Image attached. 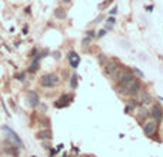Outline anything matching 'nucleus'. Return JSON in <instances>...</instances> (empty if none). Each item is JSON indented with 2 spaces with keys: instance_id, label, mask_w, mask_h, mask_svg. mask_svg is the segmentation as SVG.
I'll return each instance as SVG.
<instances>
[{
  "instance_id": "nucleus-1",
  "label": "nucleus",
  "mask_w": 163,
  "mask_h": 157,
  "mask_svg": "<svg viewBox=\"0 0 163 157\" xmlns=\"http://www.w3.org/2000/svg\"><path fill=\"white\" fill-rule=\"evenodd\" d=\"M142 127V132L143 134L147 137V139H152V140H156L157 143L163 140L162 136H160V127L159 124H156V121H153L152 119L146 120L145 123L140 126Z\"/></svg>"
},
{
  "instance_id": "nucleus-2",
  "label": "nucleus",
  "mask_w": 163,
  "mask_h": 157,
  "mask_svg": "<svg viewBox=\"0 0 163 157\" xmlns=\"http://www.w3.org/2000/svg\"><path fill=\"white\" fill-rule=\"evenodd\" d=\"M60 82H62V78L56 73H46L40 77V86L45 89H53V87L59 86Z\"/></svg>"
},
{
  "instance_id": "nucleus-3",
  "label": "nucleus",
  "mask_w": 163,
  "mask_h": 157,
  "mask_svg": "<svg viewBox=\"0 0 163 157\" xmlns=\"http://www.w3.org/2000/svg\"><path fill=\"white\" fill-rule=\"evenodd\" d=\"M149 110H150V119L153 121H156V124H159L160 127V124L163 121V104L159 103V101H155L149 107Z\"/></svg>"
},
{
  "instance_id": "nucleus-4",
  "label": "nucleus",
  "mask_w": 163,
  "mask_h": 157,
  "mask_svg": "<svg viewBox=\"0 0 163 157\" xmlns=\"http://www.w3.org/2000/svg\"><path fill=\"white\" fill-rule=\"evenodd\" d=\"M133 117H134V120H136V121L142 126L146 120L150 119V110H149V107H147V106L139 104V107L136 109V110H134V113H133Z\"/></svg>"
},
{
  "instance_id": "nucleus-5",
  "label": "nucleus",
  "mask_w": 163,
  "mask_h": 157,
  "mask_svg": "<svg viewBox=\"0 0 163 157\" xmlns=\"http://www.w3.org/2000/svg\"><path fill=\"white\" fill-rule=\"evenodd\" d=\"M122 66H123V63L120 62V59H117V57H110V59H109V62H107V64L103 67V73H105V76L110 77V76H112L114 71L119 70Z\"/></svg>"
},
{
  "instance_id": "nucleus-6",
  "label": "nucleus",
  "mask_w": 163,
  "mask_h": 157,
  "mask_svg": "<svg viewBox=\"0 0 163 157\" xmlns=\"http://www.w3.org/2000/svg\"><path fill=\"white\" fill-rule=\"evenodd\" d=\"M138 100H139V103L140 104L147 106V107H150L152 104L156 101V99L153 97V94H152V91L149 90V87H143L142 91H140L139 96H138Z\"/></svg>"
},
{
  "instance_id": "nucleus-7",
  "label": "nucleus",
  "mask_w": 163,
  "mask_h": 157,
  "mask_svg": "<svg viewBox=\"0 0 163 157\" xmlns=\"http://www.w3.org/2000/svg\"><path fill=\"white\" fill-rule=\"evenodd\" d=\"M73 100H75V94H72V93H64V94H62L56 101H54V107L64 109V107H67V106H70Z\"/></svg>"
},
{
  "instance_id": "nucleus-8",
  "label": "nucleus",
  "mask_w": 163,
  "mask_h": 157,
  "mask_svg": "<svg viewBox=\"0 0 163 157\" xmlns=\"http://www.w3.org/2000/svg\"><path fill=\"white\" fill-rule=\"evenodd\" d=\"M134 80H138V77L133 75V71L130 70V67H126V70L123 71V75H122V77L117 80L116 83H120V84H123V86L129 87L132 83L134 82Z\"/></svg>"
},
{
  "instance_id": "nucleus-9",
  "label": "nucleus",
  "mask_w": 163,
  "mask_h": 157,
  "mask_svg": "<svg viewBox=\"0 0 163 157\" xmlns=\"http://www.w3.org/2000/svg\"><path fill=\"white\" fill-rule=\"evenodd\" d=\"M143 87H145L143 86V80H140V78L134 80V82L127 87V97H138Z\"/></svg>"
},
{
  "instance_id": "nucleus-10",
  "label": "nucleus",
  "mask_w": 163,
  "mask_h": 157,
  "mask_svg": "<svg viewBox=\"0 0 163 157\" xmlns=\"http://www.w3.org/2000/svg\"><path fill=\"white\" fill-rule=\"evenodd\" d=\"M139 100L138 97H126V103H125V114H132L133 116L134 110L139 107Z\"/></svg>"
},
{
  "instance_id": "nucleus-11",
  "label": "nucleus",
  "mask_w": 163,
  "mask_h": 157,
  "mask_svg": "<svg viewBox=\"0 0 163 157\" xmlns=\"http://www.w3.org/2000/svg\"><path fill=\"white\" fill-rule=\"evenodd\" d=\"M3 130L7 133L9 139H12L13 143L17 146V149H25V144H23V141H21L20 137L17 136V133L14 132V130H12V128L9 127V126H3Z\"/></svg>"
},
{
  "instance_id": "nucleus-12",
  "label": "nucleus",
  "mask_w": 163,
  "mask_h": 157,
  "mask_svg": "<svg viewBox=\"0 0 163 157\" xmlns=\"http://www.w3.org/2000/svg\"><path fill=\"white\" fill-rule=\"evenodd\" d=\"M67 62H69V66H70L73 70H76L80 64V56L76 53L75 50H70V52L67 53Z\"/></svg>"
},
{
  "instance_id": "nucleus-13",
  "label": "nucleus",
  "mask_w": 163,
  "mask_h": 157,
  "mask_svg": "<svg viewBox=\"0 0 163 157\" xmlns=\"http://www.w3.org/2000/svg\"><path fill=\"white\" fill-rule=\"evenodd\" d=\"M27 101H29V106L30 107H39V104H40V97H39V94L36 93V91L30 90L27 91Z\"/></svg>"
},
{
  "instance_id": "nucleus-14",
  "label": "nucleus",
  "mask_w": 163,
  "mask_h": 157,
  "mask_svg": "<svg viewBox=\"0 0 163 157\" xmlns=\"http://www.w3.org/2000/svg\"><path fill=\"white\" fill-rule=\"evenodd\" d=\"M36 137H37L39 140H42V141H50L52 137H53V134H52V130H50V128H45V130H40V132H37Z\"/></svg>"
},
{
  "instance_id": "nucleus-15",
  "label": "nucleus",
  "mask_w": 163,
  "mask_h": 157,
  "mask_svg": "<svg viewBox=\"0 0 163 157\" xmlns=\"http://www.w3.org/2000/svg\"><path fill=\"white\" fill-rule=\"evenodd\" d=\"M113 90L120 97H127V87L120 84V83H113Z\"/></svg>"
},
{
  "instance_id": "nucleus-16",
  "label": "nucleus",
  "mask_w": 163,
  "mask_h": 157,
  "mask_svg": "<svg viewBox=\"0 0 163 157\" xmlns=\"http://www.w3.org/2000/svg\"><path fill=\"white\" fill-rule=\"evenodd\" d=\"M53 16H54V19H57V20H66V17H67L66 9L62 7V6L56 7L54 9V12H53Z\"/></svg>"
},
{
  "instance_id": "nucleus-17",
  "label": "nucleus",
  "mask_w": 163,
  "mask_h": 157,
  "mask_svg": "<svg viewBox=\"0 0 163 157\" xmlns=\"http://www.w3.org/2000/svg\"><path fill=\"white\" fill-rule=\"evenodd\" d=\"M96 59H97V63H99V66L103 69V67L107 64V62H109V56L106 53H103V52H97L96 53Z\"/></svg>"
},
{
  "instance_id": "nucleus-18",
  "label": "nucleus",
  "mask_w": 163,
  "mask_h": 157,
  "mask_svg": "<svg viewBox=\"0 0 163 157\" xmlns=\"http://www.w3.org/2000/svg\"><path fill=\"white\" fill-rule=\"evenodd\" d=\"M69 84H70L72 90H76V89L79 87V76L76 75V73H73V75L70 76V78H69Z\"/></svg>"
},
{
  "instance_id": "nucleus-19",
  "label": "nucleus",
  "mask_w": 163,
  "mask_h": 157,
  "mask_svg": "<svg viewBox=\"0 0 163 157\" xmlns=\"http://www.w3.org/2000/svg\"><path fill=\"white\" fill-rule=\"evenodd\" d=\"M130 70L133 71V75L136 76V77H138V78H140V80H143V78H145V75H143V71H142V70H139L138 67L132 66V67H130Z\"/></svg>"
},
{
  "instance_id": "nucleus-20",
  "label": "nucleus",
  "mask_w": 163,
  "mask_h": 157,
  "mask_svg": "<svg viewBox=\"0 0 163 157\" xmlns=\"http://www.w3.org/2000/svg\"><path fill=\"white\" fill-rule=\"evenodd\" d=\"M92 41H93V39L87 37V36H84L83 40H82V47H83V50H84V49H87L89 46L92 44Z\"/></svg>"
},
{
  "instance_id": "nucleus-21",
  "label": "nucleus",
  "mask_w": 163,
  "mask_h": 157,
  "mask_svg": "<svg viewBox=\"0 0 163 157\" xmlns=\"http://www.w3.org/2000/svg\"><path fill=\"white\" fill-rule=\"evenodd\" d=\"M106 17H107V16H106V13H100V14H99V16H97L96 19H95V20L92 21V23H93V25H97V23H102V21H103V20H106Z\"/></svg>"
},
{
  "instance_id": "nucleus-22",
  "label": "nucleus",
  "mask_w": 163,
  "mask_h": 157,
  "mask_svg": "<svg viewBox=\"0 0 163 157\" xmlns=\"http://www.w3.org/2000/svg\"><path fill=\"white\" fill-rule=\"evenodd\" d=\"M84 36H87V37H90V39H96V30H93V29H89V30H86L84 32Z\"/></svg>"
},
{
  "instance_id": "nucleus-23",
  "label": "nucleus",
  "mask_w": 163,
  "mask_h": 157,
  "mask_svg": "<svg viewBox=\"0 0 163 157\" xmlns=\"http://www.w3.org/2000/svg\"><path fill=\"white\" fill-rule=\"evenodd\" d=\"M107 34V30L103 27V29H100V30H97L96 32V39H103Z\"/></svg>"
},
{
  "instance_id": "nucleus-24",
  "label": "nucleus",
  "mask_w": 163,
  "mask_h": 157,
  "mask_svg": "<svg viewBox=\"0 0 163 157\" xmlns=\"http://www.w3.org/2000/svg\"><path fill=\"white\" fill-rule=\"evenodd\" d=\"M106 23H107V25L114 26L117 23V20H116V17H114V16H107V17H106Z\"/></svg>"
},
{
  "instance_id": "nucleus-25",
  "label": "nucleus",
  "mask_w": 163,
  "mask_h": 157,
  "mask_svg": "<svg viewBox=\"0 0 163 157\" xmlns=\"http://www.w3.org/2000/svg\"><path fill=\"white\" fill-rule=\"evenodd\" d=\"M117 13H119V9H117V6H113V7L107 12V16H114V17H116Z\"/></svg>"
},
{
  "instance_id": "nucleus-26",
  "label": "nucleus",
  "mask_w": 163,
  "mask_h": 157,
  "mask_svg": "<svg viewBox=\"0 0 163 157\" xmlns=\"http://www.w3.org/2000/svg\"><path fill=\"white\" fill-rule=\"evenodd\" d=\"M113 2H114V0H105V2H103V3L100 4V9H102V10H105V9L107 7V6H110V4H112Z\"/></svg>"
},
{
  "instance_id": "nucleus-27",
  "label": "nucleus",
  "mask_w": 163,
  "mask_h": 157,
  "mask_svg": "<svg viewBox=\"0 0 163 157\" xmlns=\"http://www.w3.org/2000/svg\"><path fill=\"white\" fill-rule=\"evenodd\" d=\"M16 80H19V82H25L26 75H25V73H19V75H16Z\"/></svg>"
},
{
  "instance_id": "nucleus-28",
  "label": "nucleus",
  "mask_w": 163,
  "mask_h": 157,
  "mask_svg": "<svg viewBox=\"0 0 163 157\" xmlns=\"http://www.w3.org/2000/svg\"><path fill=\"white\" fill-rule=\"evenodd\" d=\"M53 57H54V60H60V59H62V53H60V52H59V50H56V52H53Z\"/></svg>"
},
{
  "instance_id": "nucleus-29",
  "label": "nucleus",
  "mask_w": 163,
  "mask_h": 157,
  "mask_svg": "<svg viewBox=\"0 0 163 157\" xmlns=\"http://www.w3.org/2000/svg\"><path fill=\"white\" fill-rule=\"evenodd\" d=\"M105 29L107 30V33H109V32H112V30L114 29V26H112V25H107V23H105Z\"/></svg>"
},
{
  "instance_id": "nucleus-30",
  "label": "nucleus",
  "mask_w": 163,
  "mask_h": 157,
  "mask_svg": "<svg viewBox=\"0 0 163 157\" xmlns=\"http://www.w3.org/2000/svg\"><path fill=\"white\" fill-rule=\"evenodd\" d=\"M153 10H155V6H153V4H150V6H146V12L152 13Z\"/></svg>"
},
{
  "instance_id": "nucleus-31",
  "label": "nucleus",
  "mask_w": 163,
  "mask_h": 157,
  "mask_svg": "<svg viewBox=\"0 0 163 157\" xmlns=\"http://www.w3.org/2000/svg\"><path fill=\"white\" fill-rule=\"evenodd\" d=\"M72 151H73V153H75L76 156L79 154V149H77V147H73V149H72Z\"/></svg>"
},
{
  "instance_id": "nucleus-32",
  "label": "nucleus",
  "mask_w": 163,
  "mask_h": 157,
  "mask_svg": "<svg viewBox=\"0 0 163 157\" xmlns=\"http://www.w3.org/2000/svg\"><path fill=\"white\" fill-rule=\"evenodd\" d=\"M72 2H73V0H62V3H63V4H70Z\"/></svg>"
},
{
  "instance_id": "nucleus-33",
  "label": "nucleus",
  "mask_w": 163,
  "mask_h": 157,
  "mask_svg": "<svg viewBox=\"0 0 163 157\" xmlns=\"http://www.w3.org/2000/svg\"><path fill=\"white\" fill-rule=\"evenodd\" d=\"M156 100H159V103H163V96H157Z\"/></svg>"
},
{
  "instance_id": "nucleus-34",
  "label": "nucleus",
  "mask_w": 163,
  "mask_h": 157,
  "mask_svg": "<svg viewBox=\"0 0 163 157\" xmlns=\"http://www.w3.org/2000/svg\"><path fill=\"white\" fill-rule=\"evenodd\" d=\"M80 157H96L95 154H82Z\"/></svg>"
},
{
  "instance_id": "nucleus-35",
  "label": "nucleus",
  "mask_w": 163,
  "mask_h": 157,
  "mask_svg": "<svg viewBox=\"0 0 163 157\" xmlns=\"http://www.w3.org/2000/svg\"><path fill=\"white\" fill-rule=\"evenodd\" d=\"M160 136H162V139H163V121H162V124H160Z\"/></svg>"
},
{
  "instance_id": "nucleus-36",
  "label": "nucleus",
  "mask_w": 163,
  "mask_h": 157,
  "mask_svg": "<svg viewBox=\"0 0 163 157\" xmlns=\"http://www.w3.org/2000/svg\"><path fill=\"white\" fill-rule=\"evenodd\" d=\"M23 34H27V26H25V29H23Z\"/></svg>"
},
{
  "instance_id": "nucleus-37",
  "label": "nucleus",
  "mask_w": 163,
  "mask_h": 157,
  "mask_svg": "<svg viewBox=\"0 0 163 157\" xmlns=\"http://www.w3.org/2000/svg\"><path fill=\"white\" fill-rule=\"evenodd\" d=\"M62 157H75V156H69V154H67V153H64Z\"/></svg>"
}]
</instances>
